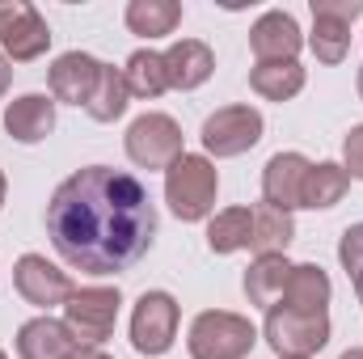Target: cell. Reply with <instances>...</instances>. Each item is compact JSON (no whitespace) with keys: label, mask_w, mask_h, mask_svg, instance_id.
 I'll return each mask as SVG.
<instances>
[{"label":"cell","mask_w":363,"mask_h":359,"mask_svg":"<svg viewBox=\"0 0 363 359\" xmlns=\"http://www.w3.org/2000/svg\"><path fill=\"white\" fill-rule=\"evenodd\" d=\"M342 170L351 174V182H363V123H355L342 140Z\"/></svg>","instance_id":"cell-28"},{"label":"cell","mask_w":363,"mask_h":359,"mask_svg":"<svg viewBox=\"0 0 363 359\" xmlns=\"http://www.w3.org/2000/svg\"><path fill=\"white\" fill-rule=\"evenodd\" d=\"M9 85H13V64H9V60L0 55V97L9 93Z\"/></svg>","instance_id":"cell-30"},{"label":"cell","mask_w":363,"mask_h":359,"mask_svg":"<svg viewBox=\"0 0 363 359\" xmlns=\"http://www.w3.org/2000/svg\"><path fill=\"white\" fill-rule=\"evenodd\" d=\"M258 347V326L228 309H203L186 330L190 359H250Z\"/></svg>","instance_id":"cell-3"},{"label":"cell","mask_w":363,"mask_h":359,"mask_svg":"<svg viewBox=\"0 0 363 359\" xmlns=\"http://www.w3.org/2000/svg\"><path fill=\"white\" fill-rule=\"evenodd\" d=\"M123 81L131 97L140 101H157L161 93H169V72H165V51H152V47H140L127 55L123 64Z\"/></svg>","instance_id":"cell-20"},{"label":"cell","mask_w":363,"mask_h":359,"mask_svg":"<svg viewBox=\"0 0 363 359\" xmlns=\"http://www.w3.org/2000/svg\"><path fill=\"white\" fill-rule=\"evenodd\" d=\"M68 359H114V355H106L101 347H77V351H72Z\"/></svg>","instance_id":"cell-29"},{"label":"cell","mask_w":363,"mask_h":359,"mask_svg":"<svg viewBox=\"0 0 363 359\" xmlns=\"http://www.w3.org/2000/svg\"><path fill=\"white\" fill-rule=\"evenodd\" d=\"M118 309H123V292L110 287V283H89V287H77L64 304V326L72 330V338L81 347H101L110 334H114V321H118Z\"/></svg>","instance_id":"cell-7"},{"label":"cell","mask_w":363,"mask_h":359,"mask_svg":"<svg viewBox=\"0 0 363 359\" xmlns=\"http://www.w3.org/2000/svg\"><path fill=\"white\" fill-rule=\"evenodd\" d=\"M13 287H17V296H21L26 304H34V309H43V313L64 309L68 296L77 292V287H72V275L64 267H55L47 254H21L17 267H13Z\"/></svg>","instance_id":"cell-11"},{"label":"cell","mask_w":363,"mask_h":359,"mask_svg":"<svg viewBox=\"0 0 363 359\" xmlns=\"http://www.w3.org/2000/svg\"><path fill=\"white\" fill-rule=\"evenodd\" d=\"M127 106H131V89H127V81H123V68L101 64L85 114H89L93 123H114V118H123V114H127Z\"/></svg>","instance_id":"cell-26"},{"label":"cell","mask_w":363,"mask_h":359,"mask_svg":"<svg viewBox=\"0 0 363 359\" xmlns=\"http://www.w3.org/2000/svg\"><path fill=\"white\" fill-rule=\"evenodd\" d=\"M262 131H267V118H262L258 106H250V101L220 106V110H211V114L203 118V131H199V140H203V157H211V161L241 157V153L258 148Z\"/></svg>","instance_id":"cell-5"},{"label":"cell","mask_w":363,"mask_h":359,"mask_svg":"<svg viewBox=\"0 0 363 359\" xmlns=\"http://www.w3.org/2000/svg\"><path fill=\"white\" fill-rule=\"evenodd\" d=\"M355 85H359V97H363V68H359V81H355Z\"/></svg>","instance_id":"cell-34"},{"label":"cell","mask_w":363,"mask_h":359,"mask_svg":"<svg viewBox=\"0 0 363 359\" xmlns=\"http://www.w3.org/2000/svg\"><path fill=\"white\" fill-rule=\"evenodd\" d=\"M123 148H127V161L140 165V170H169L186 153V136H182L174 114L148 110V114L131 118V127L123 136Z\"/></svg>","instance_id":"cell-6"},{"label":"cell","mask_w":363,"mask_h":359,"mask_svg":"<svg viewBox=\"0 0 363 359\" xmlns=\"http://www.w3.org/2000/svg\"><path fill=\"white\" fill-rule=\"evenodd\" d=\"M347 190H351V174H347L338 161H317V165L308 170V178H304V199H300V207H308V211H330V207H338V203L347 199Z\"/></svg>","instance_id":"cell-24"},{"label":"cell","mask_w":363,"mask_h":359,"mask_svg":"<svg viewBox=\"0 0 363 359\" xmlns=\"http://www.w3.org/2000/svg\"><path fill=\"white\" fill-rule=\"evenodd\" d=\"M47 237L81 275H123L157 241V203L135 174L85 165L55 186L47 203Z\"/></svg>","instance_id":"cell-1"},{"label":"cell","mask_w":363,"mask_h":359,"mask_svg":"<svg viewBox=\"0 0 363 359\" xmlns=\"http://www.w3.org/2000/svg\"><path fill=\"white\" fill-rule=\"evenodd\" d=\"M291 237H296L291 211L271 207V203H254V237H250L254 258H262V254H287Z\"/></svg>","instance_id":"cell-25"},{"label":"cell","mask_w":363,"mask_h":359,"mask_svg":"<svg viewBox=\"0 0 363 359\" xmlns=\"http://www.w3.org/2000/svg\"><path fill=\"white\" fill-rule=\"evenodd\" d=\"M338 263H342L347 275H359L363 270V220L342 228V237H338Z\"/></svg>","instance_id":"cell-27"},{"label":"cell","mask_w":363,"mask_h":359,"mask_svg":"<svg viewBox=\"0 0 363 359\" xmlns=\"http://www.w3.org/2000/svg\"><path fill=\"white\" fill-rule=\"evenodd\" d=\"M254 237V207H224L207 220V250L211 254H241Z\"/></svg>","instance_id":"cell-22"},{"label":"cell","mask_w":363,"mask_h":359,"mask_svg":"<svg viewBox=\"0 0 363 359\" xmlns=\"http://www.w3.org/2000/svg\"><path fill=\"white\" fill-rule=\"evenodd\" d=\"M17 359H68L81 343L72 338V330L64 321H55L51 313L43 317H30L17 326Z\"/></svg>","instance_id":"cell-16"},{"label":"cell","mask_w":363,"mask_h":359,"mask_svg":"<svg viewBox=\"0 0 363 359\" xmlns=\"http://www.w3.org/2000/svg\"><path fill=\"white\" fill-rule=\"evenodd\" d=\"M127 30L135 38H169L174 30L182 26V4L178 0H131L127 13H123Z\"/></svg>","instance_id":"cell-21"},{"label":"cell","mask_w":363,"mask_h":359,"mask_svg":"<svg viewBox=\"0 0 363 359\" xmlns=\"http://www.w3.org/2000/svg\"><path fill=\"white\" fill-rule=\"evenodd\" d=\"M165 72H169V89L194 93L199 85L211 81L216 72V55L203 38H178L169 51H165Z\"/></svg>","instance_id":"cell-17"},{"label":"cell","mask_w":363,"mask_h":359,"mask_svg":"<svg viewBox=\"0 0 363 359\" xmlns=\"http://www.w3.org/2000/svg\"><path fill=\"white\" fill-rule=\"evenodd\" d=\"M313 34L304 47L317 64H342L351 55V21L363 17V0H313Z\"/></svg>","instance_id":"cell-10"},{"label":"cell","mask_w":363,"mask_h":359,"mask_svg":"<svg viewBox=\"0 0 363 359\" xmlns=\"http://www.w3.org/2000/svg\"><path fill=\"white\" fill-rule=\"evenodd\" d=\"M351 283H355V300L363 304V270H359V275H351Z\"/></svg>","instance_id":"cell-31"},{"label":"cell","mask_w":363,"mask_h":359,"mask_svg":"<svg viewBox=\"0 0 363 359\" xmlns=\"http://www.w3.org/2000/svg\"><path fill=\"white\" fill-rule=\"evenodd\" d=\"M178 321H182V304L169 292H161V287L144 292L131 309V347L144 359L169 355L174 343H178Z\"/></svg>","instance_id":"cell-8"},{"label":"cell","mask_w":363,"mask_h":359,"mask_svg":"<svg viewBox=\"0 0 363 359\" xmlns=\"http://www.w3.org/2000/svg\"><path fill=\"white\" fill-rule=\"evenodd\" d=\"M101 60H93L89 51H64L55 55V64L47 68V89L55 97V106H89L93 85H97Z\"/></svg>","instance_id":"cell-13"},{"label":"cell","mask_w":363,"mask_h":359,"mask_svg":"<svg viewBox=\"0 0 363 359\" xmlns=\"http://www.w3.org/2000/svg\"><path fill=\"white\" fill-rule=\"evenodd\" d=\"M0 359H9V355H4V351H0Z\"/></svg>","instance_id":"cell-35"},{"label":"cell","mask_w":363,"mask_h":359,"mask_svg":"<svg viewBox=\"0 0 363 359\" xmlns=\"http://www.w3.org/2000/svg\"><path fill=\"white\" fill-rule=\"evenodd\" d=\"M51 47V26L30 0L0 4V55L9 64H34Z\"/></svg>","instance_id":"cell-9"},{"label":"cell","mask_w":363,"mask_h":359,"mask_svg":"<svg viewBox=\"0 0 363 359\" xmlns=\"http://www.w3.org/2000/svg\"><path fill=\"white\" fill-rule=\"evenodd\" d=\"M4 194H9V178H4V170H0V211H4Z\"/></svg>","instance_id":"cell-32"},{"label":"cell","mask_w":363,"mask_h":359,"mask_svg":"<svg viewBox=\"0 0 363 359\" xmlns=\"http://www.w3.org/2000/svg\"><path fill=\"white\" fill-rule=\"evenodd\" d=\"M330 300H334L330 275L317 267V263H296L279 304L283 309H300V313H330Z\"/></svg>","instance_id":"cell-18"},{"label":"cell","mask_w":363,"mask_h":359,"mask_svg":"<svg viewBox=\"0 0 363 359\" xmlns=\"http://www.w3.org/2000/svg\"><path fill=\"white\" fill-rule=\"evenodd\" d=\"M216 194H220V170L203 153H182L178 161L165 170V203H169V211L182 224L211 220Z\"/></svg>","instance_id":"cell-2"},{"label":"cell","mask_w":363,"mask_h":359,"mask_svg":"<svg viewBox=\"0 0 363 359\" xmlns=\"http://www.w3.org/2000/svg\"><path fill=\"white\" fill-rule=\"evenodd\" d=\"M291 267H296V263H291L287 254H262V258H254L250 270H245V279H241L250 304L274 309V304L283 300V287H287V279H291Z\"/></svg>","instance_id":"cell-19"},{"label":"cell","mask_w":363,"mask_h":359,"mask_svg":"<svg viewBox=\"0 0 363 359\" xmlns=\"http://www.w3.org/2000/svg\"><path fill=\"white\" fill-rule=\"evenodd\" d=\"M338 359H363V347H351V351H342Z\"/></svg>","instance_id":"cell-33"},{"label":"cell","mask_w":363,"mask_h":359,"mask_svg":"<svg viewBox=\"0 0 363 359\" xmlns=\"http://www.w3.org/2000/svg\"><path fill=\"white\" fill-rule=\"evenodd\" d=\"M250 51L258 55V64H283L296 60L304 51V30L287 9H267L254 26H250Z\"/></svg>","instance_id":"cell-12"},{"label":"cell","mask_w":363,"mask_h":359,"mask_svg":"<svg viewBox=\"0 0 363 359\" xmlns=\"http://www.w3.org/2000/svg\"><path fill=\"white\" fill-rule=\"evenodd\" d=\"M330 334H334L330 313H300V309L274 304L262 321V338L279 359H313L317 351H325Z\"/></svg>","instance_id":"cell-4"},{"label":"cell","mask_w":363,"mask_h":359,"mask_svg":"<svg viewBox=\"0 0 363 359\" xmlns=\"http://www.w3.org/2000/svg\"><path fill=\"white\" fill-rule=\"evenodd\" d=\"M4 131L17 144H43L55 131V97L51 93H21L4 106Z\"/></svg>","instance_id":"cell-15"},{"label":"cell","mask_w":363,"mask_h":359,"mask_svg":"<svg viewBox=\"0 0 363 359\" xmlns=\"http://www.w3.org/2000/svg\"><path fill=\"white\" fill-rule=\"evenodd\" d=\"M308 72L300 68V60H283V64H254L250 68V89L258 93L262 101H291L296 93L304 89Z\"/></svg>","instance_id":"cell-23"},{"label":"cell","mask_w":363,"mask_h":359,"mask_svg":"<svg viewBox=\"0 0 363 359\" xmlns=\"http://www.w3.org/2000/svg\"><path fill=\"white\" fill-rule=\"evenodd\" d=\"M308 170H313V161L304 153H274L262 170V203L283 207V211H300Z\"/></svg>","instance_id":"cell-14"}]
</instances>
